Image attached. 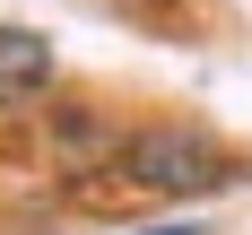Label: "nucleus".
Wrapping results in <instances>:
<instances>
[{"instance_id":"obj_1","label":"nucleus","mask_w":252,"mask_h":235,"mask_svg":"<svg viewBox=\"0 0 252 235\" xmlns=\"http://www.w3.org/2000/svg\"><path fill=\"white\" fill-rule=\"evenodd\" d=\"M104 183H122L139 201H218L244 183V157L200 122H130Z\"/></svg>"},{"instance_id":"obj_2","label":"nucleus","mask_w":252,"mask_h":235,"mask_svg":"<svg viewBox=\"0 0 252 235\" xmlns=\"http://www.w3.org/2000/svg\"><path fill=\"white\" fill-rule=\"evenodd\" d=\"M61 87V52L44 26H0V122H18Z\"/></svg>"},{"instance_id":"obj_3","label":"nucleus","mask_w":252,"mask_h":235,"mask_svg":"<svg viewBox=\"0 0 252 235\" xmlns=\"http://www.w3.org/2000/svg\"><path fill=\"white\" fill-rule=\"evenodd\" d=\"M44 148H52V166L70 183H87V174H113L122 131H113V113H96V104H52L44 113Z\"/></svg>"},{"instance_id":"obj_4","label":"nucleus","mask_w":252,"mask_h":235,"mask_svg":"<svg viewBox=\"0 0 252 235\" xmlns=\"http://www.w3.org/2000/svg\"><path fill=\"white\" fill-rule=\"evenodd\" d=\"M130 235H209L200 218H174V227H130Z\"/></svg>"}]
</instances>
